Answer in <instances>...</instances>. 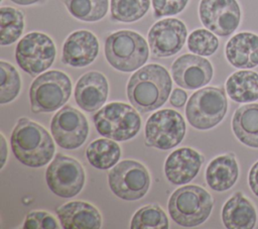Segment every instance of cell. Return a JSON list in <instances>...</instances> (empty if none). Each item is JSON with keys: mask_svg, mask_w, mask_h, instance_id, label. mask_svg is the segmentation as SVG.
<instances>
[{"mask_svg": "<svg viewBox=\"0 0 258 229\" xmlns=\"http://www.w3.org/2000/svg\"><path fill=\"white\" fill-rule=\"evenodd\" d=\"M172 81L167 70L157 64L137 70L127 84V98L141 113L160 108L168 99Z\"/></svg>", "mask_w": 258, "mask_h": 229, "instance_id": "6da1fadb", "label": "cell"}, {"mask_svg": "<svg viewBox=\"0 0 258 229\" xmlns=\"http://www.w3.org/2000/svg\"><path fill=\"white\" fill-rule=\"evenodd\" d=\"M10 143L14 156L30 167L47 164L55 151L53 139L47 130L25 117L19 118L15 124Z\"/></svg>", "mask_w": 258, "mask_h": 229, "instance_id": "7a4b0ae2", "label": "cell"}, {"mask_svg": "<svg viewBox=\"0 0 258 229\" xmlns=\"http://www.w3.org/2000/svg\"><path fill=\"white\" fill-rule=\"evenodd\" d=\"M214 202L210 193L196 185L176 189L168 201L170 218L182 227H196L203 224L213 210Z\"/></svg>", "mask_w": 258, "mask_h": 229, "instance_id": "3957f363", "label": "cell"}, {"mask_svg": "<svg viewBox=\"0 0 258 229\" xmlns=\"http://www.w3.org/2000/svg\"><path fill=\"white\" fill-rule=\"evenodd\" d=\"M104 51L110 66L123 73L138 70L149 56L146 40L132 30H119L108 35Z\"/></svg>", "mask_w": 258, "mask_h": 229, "instance_id": "277c9868", "label": "cell"}, {"mask_svg": "<svg viewBox=\"0 0 258 229\" xmlns=\"http://www.w3.org/2000/svg\"><path fill=\"white\" fill-rule=\"evenodd\" d=\"M93 121L99 134L115 141L135 137L141 127V118L136 108L122 102L105 105L93 116Z\"/></svg>", "mask_w": 258, "mask_h": 229, "instance_id": "5b68a950", "label": "cell"}, {"mask_svg": "<svg viewBox=\"0 0 258 229\" xmlns=\"http://www.w3.org/2000/svg\"><path fill=\"white\" fill-rule=\"evenodd\" d=\"M72 94V82L69 76L52 70L40 74L31 84L29 100L34 113L53 112L62 107Z\"/></svg>", "mask_w": 258, "mask_h": 229, "instance_id": "8992f818", "label": "cell"}, {"mask_svg": "<svg viewBox=\"0 0 258 229\" xmlns=\"http://www.w3.org/2000/svg\"><path fill=\"white\" fill-rule=\"evenodd\" d=\"M227 109L228 101L225 90L218 87H206L189 97L185 106V115L194 128L208 130L224 119Z\"/></svg>", "mask_w": 258, "mask_h": 229, "instance_id": "52a82bcc", "label": "cell"}, {"mask_svg": "<svg viewBox=\"0 0 258 229\" xmlns=\"http://www.w3.org/2000/svg\"><path fill=\"white\" fill-rule=\"evenodd\" d=\"M108 184L115 196L125 201L139 200L150 187V176L140 162L125 159L115 164L108 174Z\"/></svg>", "mask_w": 258, "mask_h": 229, "instance_id": "ba28073f", "label": "cell"}, {"mask_svg": "<svg viewBox=\"0 0 258 229\" xmlns=\"http://www.w3.org/2000/svg\"><path fill=\"white\" fill-rule=\"evenodd\" d=\"M185 131V122L180 113L172 109H161L146 121L145 143L150 147L167 150L182 141Z\"/></svg>", "mask_w": 258, "mask_h": 229, "instance_id": "9c48e42d", "label": "cell"}, {"mask_svg": "<svg viewBox=\"0 0 258 229\" xmlns=\"http://www.w3.org/2000/svg\"><path fill=\"white\" fill-rule=\"evenodd\" d=\"M55 46L52 39L42 32H30L22 37L15 48L17 65L30 76L46 71L55 59Z\"/></svg>", "mask_w": 258, "mask_h": 229, "instance_id": "30bf717a", "label": "cell"}, {"mask_svg": "<svg viewBox=\"0 0 258 229\" xmlns=\"http://www.w3.org/2000/svg\"><path fill=\"white\" fill-rule=\"evenodd\" d=\"M45 180L54 195L69 199L83 190L86 175L84 167L77 159L57 153L46 168Z\"/></svg>", "mask_w": 258, "mask_h": 229, "instance_id": "8fae6325", "label": "cell"}, {"mask_svg": "<svg viewBox=\"0 0 258 229\" xmlns=\"http://www.w3.org/2000/svg\"><path fill=\"white\" fill-rule=\"evenodd\" d=\"M50 131L54 141L64 149L79 148L89 134L86 116L72 106H63L52 117Z\"/></svg>", "mask_w": 258, "mask_h": 229, "instance_id": "7c38bea8", "label": "cell"}, {"mask_svg": "<svg viewBox=\"0 0 258 229\" xmlns=\"http://www.w3.org/2000/svg\"><path fill=\"white\" fill-rule=\"evenodd\" d=\"M199 15L204 26L219 36L232 34L241 21L237 0H201Z\"/></svg>", "mask_w": 258, "mask_h": 229, "instance_id": "4fadbf2b", "label": "cell"}, {"mask_svg": "<svg viewBox=\"0 0 258 229\" xmlns=\"http://www.w3.org/2000/svg\"><path fill=\"white\" fill-rule=\"evenodd\" d=\"M187 29L177 18H165L154 23L148 31V44L155 58H168L177 53L185 43Z\"/></svg>", "mask_w": 258, "mask_h": 229, "instance_id": "5bb4252c", "label": "cell"}, {"mask_svg": "<svg viewBox=\"0 0 258 229\" xmlns=\"http://www.w3.org/2000/svg\"><path fill=\"white\" fill-rule=\"evenodd\" d=\"M213 66L202 55L185 53L177 58L171 66V75L177 86L195 90L209 84L213 78Z\"/></svg>", "mask_w": 258, "mask_h": 229, "instance_id": "9a60e30c", "label": "cell"}, {"mask_svg": "<svg viewBox=\"0 0 258 229\" xmlns=\"http://www.w3.org/2000/svg\"><path fill=\"white\" fill-rule=\"evenodd\" d=\"M99 53L97 36L89 30H77L63 42L61 62L74 68H83L92 64Z\"/></svg>", "mask_w": 258, "mask_h": 229, "instance_id": "2e32d148", "label": "cell"}, {"mask_svg": "<svg viewBox=\"0 0 258 229\" xmlns=\"http://www.w3.org/2000/svg\"><path fill=\"white\" fill-rule=\"evenodd\" d=\"M204 159L201 153L190 147L178 148L165 159V177L172 185L187 184L199 174Z\"/></svg>", "mask_w": 258, "mask_h": 229, "instance_id": "e0dca14e", "label": "cell"}, {"mask_svg": "<svg viewBox=\"0 0 258 229\" xmlns=\"http://www.w3.org/2000/svg\"><path fill=\"white\" fill-rule=\"evenodd\" d=\"M109 85L106 77L96 71L84 74L75 87V100L78 106L87 112L98 111L106 102Z\"/></svg>", "mask_w": 258, "mask_h": 229, "instance_id": "ac0fdd59", "label": "cell"}, {"mask_svg": "<svg viewBox=\"0 0 258 229\" xmlns=\"http://www.w3.org/2000/svg\"><path fill=\"white\" fill-rule=\"evenodd\" d=\"M56 216L64 229H99L102 216L96 207L83 201H73L56 209Z\"/></svg>", "mask_w": 258, "mask_h": 229, "instance_id": "d6986e66", "label": "cell"}, {"mask_svg": "<svg viewBox=\"0 0 258 229\" xmlns=\"http://www.w3.org/2000/svg\"><path fill=\"white\" fill-rule=\"evenodd\" d=\"M227 61L237 69H253L258 66V35L243 31L232 36L226 44Z\"/></svg>", "mask_w": 258, "mask_h": 229, "instance_id": "ffe728a7", "label": "cell"}, {"mask_svg": "<svg viewBox=\"0 0 258 229\" xmlns=\"http://www.w3.org/2000/svg\"><path fill=\"white\" fill-rule=\"evenodd\" d=\"M222 221L228 229H252L257 222V213L251 202L237 192L224 204Z\"/></svg>", "mask_w": 258, "mask_h": 229, "instance_id": "44dd1931", "label": "cell"}, {"mask_svg": "<svg viewBox=\"0 0 258 229\" xmlns=\"http://www.w3.org/2000/svg\"><path fill=\"white\" fill-rule=\"evenodd\" d=\"M239 166L232 153L223 154L210 161L206 169V182L216 192L231 189L238 180Z\"/></svg>", "mask_w": 258, "mask_h": 229, "instance_id": "7402d4cb", "label": "cell"}, {"mask_svg": "<svg viewBox=\"0 0 258 229\" xmlns=\"http://www.w3.org/2000/svg\"><path fill=\"white\" fill-rule=\"evenodd\" d=\"M232 129L243 144L258 148V104L238 108L232 118Z\"/></svg>", "mask_w": 258, "mask_h": 229, "instance_id": "603a6c76", "label": "cell"}, {"mask_svg": "<svg viewBox=\"0 0 258 229\" xmlns=\"http://www.w3.org/2000/svg\"><path fill=\"white\" fill-rule=\"evenodd\" d=\"M229 97L237 103L258 100V74L253 71H237L226 81Z\"/></svg>", "mask_w": 258, "mask_h": 229, "instance_id": "cb8c5ba5", "label": "cell"}, {"mask_svg": "<svg viewBox=\"0 0 258 229\" xmlns=\"http://www.w3.org/2000/svg\"><path fill=\"white\" fill-rule=\"evenodd\" d=\"M121 156V148L113 139L99 138L92 141L86 149V157L90 164L98 169L113 167Z\"/></svg>", "mask_w": 258, "mask_h": 229, "instance_id": "d4e9b609", "label": "cell"}, {"mask_svg": "<svg viewBox=\"0 0 258 229\" xmlns=\"http://www.w3.org/2000/svg\"><path fill=\"white\" fill-rule=\"evenodd\" d=\"M70 14L82 21L95 22L105 17L109 8L108 0H61Z\"/></svg>", "mask_w": 258, "mask_h": 229, "instance_id": "484cf974", "label": "cell"}, {"mask_svg": "<svg viewBox=\"0 0 258 229\" xmlns=\"http://www.w3.org/2000/svg\"><path fill=\"white\" fill-rule=\"evenodd\" d=\"M24 29L23 13L9 6L0 9V44L2 46L14 43Z\"/></svg>", "mask_w": 258, "mask_h": 229, "instance_id": "4316f807", "label": "cell"}, {"mask_svg": "<svg viewBox=\"0 0 258 229\" xmlns=\"http://www.w3.org/2000/svg\"><path fill=\"white\" fill-rule=\"evenodd\" d=\"M149 7L150 0H111V17L118 22H134L142 18Z\"/></svg>", "mask_w": 258, "mask_h": 229, "instance_id": "83f0119b", "label": "cell"}, {"mask_svg": "<svg viewBox=\"0 0 258 229\" xmlns=\"http://www.w3.org/2000/svg\"><path fill=\"white\" fill-rule=\"evenodd\" d=\"M131 229H168L169 222L165 212L157 204L141 207L132 217Z\"/></svg>", "mask_w": 258, "mask_h": 229, "instance_id": "f1b7e54d", "label": "cell"}, {"mask_svg": "<svg viewBox=\"0 0 258 229\" xmlns=\"http://www.w3.org/2000/svg\"><path fill=\"white\" fill-rule=\"evenodd\" d=\"M0 103L6 104L18 96L21 80L17 70L7 62H0Z\"/></svg>", "mask_w": 258, "mask_h": 229, "instance_id": "f546056e", "label": "cell"}, {"mask_svg": "<svg viewBox=\"0 0 258 229\" xmlns=\"http://www.w3.org/2000/svg\"><path fill=\"white\" fill-rule=\"evenodd\" d=\"M219 47V39L211 30L199 28L194 30L187 38V48L195 54L209 56Z\"/></svg>", "mask_w": 258, "mask_h": 229, "instance_id": "4dcf8cb0", "label": "cell"}, {"mask_svg": "<svg viewBox=\"0 0 258 229\" xmlns=\"http://www.w3.org/2000/svg\"><path fill=\"white\" fill-rule=\"evenodd\" d=\"M56 219L45 211H32L27 214L23 228L24 229H57Z\"/></svg>", "mask_w": 258, "mask_h": 229, "instance_id": "1f68e13d", "label": "cell"}, {"mask_svg": "<svg viewBox=\"0 0 258 229\" xmlns=\"http://www.w3.org/2000/svg\"><path fill=\"white\" fill-rule=\"evenodd\" d=\"M154 16H171L181 12L187 5L188 0H151Z\"/></svg>", "mask_w": 258, "mask_h": 229, "instance_id": "d6a6232c", "label": "cell"}, {"mask_svg": "<svg viewBox=\"0 0 258 229\" xmlns=\"http://www.w3.org/2000/svg\"><path fill=\"white\" fill-rule=\"evenodd\" d=\"M187 99V94L182 89H174L169 97V102L173 107L180 108L184 106Z\"/></svg>", "mask_w": 258, "mask_h": 229, "instance_id": "836d02e7", "label": "cell"}, {"mask_svg": "<svg viewBox=\"0 0 258 229\" xmlns=\"http://www.w3.org/2000/svg\"><path fill=\"white\" fill-rule=\"evenodd\" d=\"M248 183L251 191L258 197V161H256L249 170Z\"/></svg>", "mask_w": 258, "mask_h": 229, "instance_id": "e575fe53", "label": "cell"}, {"mask_svg": "<svg viewBox=\"0 0 258 229\" xmlns=\"http://www.w3.org/2000/svg\"><path fill=\"white\" fill-rule=\"evenodd\" d=\"M0 138H1V158H0L1 159V164H0V167L2 168L4 166L6 158H7V145H6L5 137L2 133L0 134Z\"/></svg>", "mask_w": 258, "mask_h": 229, "instance_id": "d590c367", "label": "cell"}, {"mask_svg": "<svg viewBox=\"0 0 258 229\" xmlns=\"http://www.w3.org/2000/svg\"><path fill=\"white\" fill-rule=\"evenodd\" d=\"M10 1H12L13 3L18 4V5L27 6V5H31V4L37 3V2H39L40 0H10Z\"/></svg>", "mask_w": 258, "mask_h": 229, "instance_id": "8d00e7d4", "label": "cell"}]
</instances>
